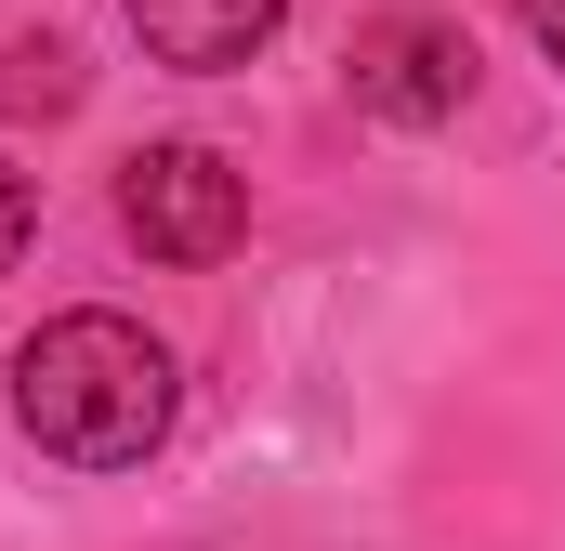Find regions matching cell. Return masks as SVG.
I'll return each mask as SVG.
<instances>
[{"instance_id": "3957f363", "label": "cell", "mask_w": 565, "mask_h": 551, "mask_svg": "<svg viewBox=\"0 0 565 551\" xmlns=\"http://www.w3.org/2000/svg\"><path fill=\"white\" fill-rule=\"evenodd\" d=\"M342 79H355V106H369V119L434 132V119H460V93H473V40H460L447 13H369Z\"/></svg>"}, {"instance_id": "6da1fadb", "label": "cell", "mask_w": 565, "mask_h": 551, "mask_svg": "<svg viewBox=\"0 0 565 551\" xmlns=\"http://www.w3.org/2000/svg\"><path fill=\"white\" fill-rule=\"evenodd\" d=\"M13 420H26L40 460L119 473V460H145V446L171 433V355L145 342L132 315L79 302V315H53V328L13 355Z\"/></svg>"}, {"instance_id": "5b68a950", "label": "cell", "mask_w": 565, "mask_h": 551, "mask_svg": "<svg viewBox=\"0 0 565 551\" xmlns=\"http://www.w3.org/2000/svg\"><path fill=\"white\" fill-rule=\"evenodd\" d=\"M0 106H13V119H53V106H79V53H66V40L13 53V66H0Z\"/></svg>"}, {"instance_id": "7a4b0ae2", "label": "cell", "mask_w": 565, "mask_h": 551, "mask_svg": "<svg viewBox=\"0 0 565 551\" xmlns=\"http://www.w3.org/2000/svg\"><path fill=\"white\" fill-rule=\"evenodd\" d=\"M119 237L145 263H224L250 237V184L211 144H145V158H119Z\"/></svg>"}, {"instance_id": "277c9868", "label": "cell", "mask_w": 565, "mask_h": 551, "mask_svg": "<svg viewBox=\"0 0 565 551\" xmlns=\"http://www.w3.org/2000/svg\"><path fill=\"white\" fill-rule=\"evenodd\" d=\"M289 0H132V40L158 66H184V79H224V66H250L264 40H277Z\"/></svg>"}, {"instance_id": "52a82bcc", "label": "cell", "mask_w": 565, "mask_h": 551, "mask_svg": "<svg viewBox=\"0 0 565 551\" xmlns=\"http://www.w3.org/2000/svg\"><path fill=\"white\" fill-rule=\"evenodd\" d=\"M526 40H540V53L565 66V0H526Z\"/></svg>"}, {"instance_id": "8992f818", "label": "cell", "mask_w": 565, "mask_h": 551, "mask_svg": "<svg viewBox=\"0 0 565 551\" xmlns=\"http://www.w3.org/2000/svg\"><path fill=\"white\" fill-rule=\"evenodd\" d=\"M26 237H40V184H26V171L0 158V276L26 263Z\"/></svg>"}]
</instances>
